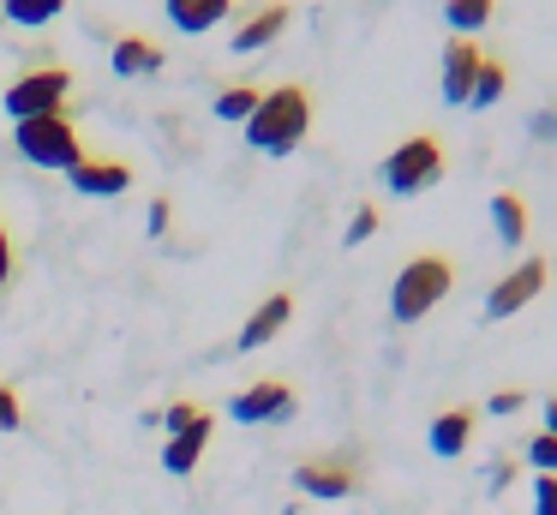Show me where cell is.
Here are the masks:
<instances>
[{
    "label": "cell",
    "mask_w": 557,
    "mask_h": 515,
    "mask_svg": "<svg viewBox=\"0 0 557 515\" xmlns=\"http://www.w3.org/2000/svg\"><path fill=\"white\" fill-rule=\"evenodd\" d=\"M306 132H312V90H306V84H276V90H264L258 114L246 120V144L264 150V156L300 150Z\"/></svg>",
    "instance_id": "obj_1"
},
{
    "label": "cell",
    "mask_w": 557,
    "mask_h": 515,
    "mask_svg": "<svg viewBox=\"0 0 557 515\" xmlns=\"http://www.w3.org/2000/svg\"><path fill=\"white\" fill-rule=\"evenodd\" d=\"M449 287H456V258L449 252H413L389 282V318L420 323L425 311H437V299H449Z\"/></svg>",
    "instance_id": "obj_2"
},
{
    "label": "cell",
    "mask_w": 557,
    "mask_h": 515,
    "mask_svg": "<svg viewBox=\"0 0 557 515\" xmlns=\"http://www.w3.org/2000/svg\"><path fill=\"white\" fill-rule=\"evenodd\" d=\"M13 144L25 162L37 168H73L78 156H85V144H78V120L66 114V108H54V114H37V120H18L13 126Z\"/></svg>",
    "instance_id": "obj_3"
},
{
    "label": "cell",
    "mask_w": 557,
    "mask_h": 515,
    "mask_svg": "<svg viewBox=\"0 0 557 515\" xmlns=\"http://www.w3.org/2000/svg\"><path fill=\"white\" fill-rule=\"evenodd\" d=\"M444 144L432 138V132H413V138H401L396 150L384 156V168H377V180H384L396 198H413V192H425V186H437L444 180Z\"/></svg>",
    "instance_id": "obj_4"
},
{
    "label": "cell",
    "mask_w": 557,
    "mask_h": 515,
    "mask_svg": "<svg viewBox=\"0 0 557 515\" xmlns=\"http://www.w3.org/2000/svg\"><path fill=\"white\" fill-rule=\"evenodd\" d=\"M66 90H73V72L66 66H30L18 72L13 84H7V114L13 120H37V114H54V108H66Z\"/></svg>",
    "instance_id": "obj_5"
},
{
    "label": "cell",
    "mask_w": 557,
    "mask_h": 515,
    "mask_svg": "<svg viewBox=\"0 0 557 515\" xmlns=\"http://www.w3.org/2000/svg\"><path fill=\"white\" fill-rule=\"evenodd\" d=\"M545 282H552V263H545V258L516 263L509 275H497V282H492V294H485V318H516V311H528L533 299L545 294Z\"/></svg>",
    "instance_id": "obj_6"
},
{
    "label": "cell",
    "mask_w": 557,
    "mask_h": 515,
    "mask_svg": "<svg viewBox=\"0 0 557 515\" xmlns=\"http://www.w3.org/2000/svg\"><path fill=\"white\" fill-rule=\"evenodd\" d=\"M354 486H360V467H354V462H342V455H312V462H300V467H294V491H306V498L342 503Z\"/></svg>",
    "instance_id": "obj_7"
},
{
    "label": "cell",
    "mask_w": 557,
    "mask_h": 515,
    "mask_svg": "<svg viewBox=\"0 0 557 515\" xmlns=\"http://www.w3.org/2000/svg\"><path fill=\"white\" fill-rule=\"evenodd\" d=\"M228 414L240 419V426H270V419L294 414V390L282 378H258V383H246V390L228 402Z\"/></svg>",
    "instance_id": "obj_8"
},
{
    "label": "cell",
    "mask_w": 557,
    "mask_h": 515,
    "mask_svg": "<svg viewBox=\"0 0 557 515\" xmlns=\"http://www.w3.org/2000/svg\"><path fill=\"white\" fill-rule=\"evenodd\" d=\"M66 180H73L85 198H121V192L133 186V162H121V156H78V162L66 168Z\"/></svg>",
    "instance_id": "obj_9"
},
{
    "label": "cell",
    "mask_w": 557,
    "mask_h": 515,
    "mask_svg": "<svg viewBox=\"0 0 557 515\" xmlns=\"http://www.w3.org/2000/svg\"><path fill=\"white\" fill-rule=\"evenodd\" d=\"M473 72H480V48L468 42V36H456V42L444 48V72H437V90H444L449 108H468L473 96Z\"/></svg>",
    "instance_id": "obj_10"
},
{
    "label": "cell",
    "mask_w": 557,
    "mask_h": 515,
    "mask_svg": "<svg viewBox=\"0 0 557 515\" xmlns=\"http://www.w3.org/2000/svg\"><path fill=\"white\" fill-rule=\"evenodd\" d=\"M288 19H294L288 0H264V7H252L246 24L234 30V54H258V48H270L282 30H288Z\"/></svg>",
    "instance_id": "obj_11"
},
{
    "label": "cell",
    "mask_w": 557,
    "mask_h": 515,
    "mask_svg": "<svg viewBox=\"0 0 557 515\" xmlns=\"http://www.w3.org/2000/svg\"><path fill=\"white\" fill-rule=\"evenodd\" d=\"M288 318H294V294H270V299H258V311L240 323V354H252V347H270L282 330H288Z\"/></svg>",
    "instance_id": "obj_12"
},
{
    "label": "cell",
    "mask_w": 557,
    "mask_h": 515,
    "mask_svg": "<svg viewBox=\"0 0 557 515\" xmlns=\"http://www.w3.org/2000/svg\"><path fill=\"white\" fill-rule=\"evenodd\" d=\"M109 66L121 78H150V72H162V42H150V36H114Z\"/></svg>",
    "instance_id": "obj_13"
},
{
    "label": "cell",
    "mask_w": 557,
    "mask_h": 515,
    "mask_svg": "<svg viewBox=\"0 0 557 515\" xmlns=\"http://www.w3.org/2000/svg\"><path fill=\"white\" fill-rule=\"evenodd\" d=\"M473 426H480L473 407H444V414L432 419V450L444 455V462H456V455L473 443Z\"/></svg>",
    "instance_id": "obj_14"
},
{
    "label": "cell",
    "mask_w": 557,
    "mask_h": 515,
    "mask_svg": "<svg viewBox=\"0 0 557 515\" xmlns=\"http://www.w3.org/2000/svg\"><path fill=\"white\" fill-rule=\"evenodd\" d=\"M210 426H216V419L205 414L193 431H181V438H169V450H162V467H169L174 479L198 474V462H205V450H210Z\"/></svg>",
    "instance_id": "obj_15"
},
{
    "label": "cell",
    "mask_w": 557,
    "mask_h": 515,
    "mask_svg": "<svg viewBox=\"0 0 557 515\" xmlns=\"http://www.w3.org/2000/svg\"><path fill=\"white\" fill-rule=\"evenodd\" d=\"M162 7H169V24H174V30L205 36V30H216V24L234 12V0H162Z\"/></svg>",
    "instance_id": "obj_16"
},
{
    "label": "cell",
    "mask_w": 557,
    "mask_h": 515,
    "mask_svg": "<svg viewBox=\"0 0 557 515\" xmlns=\"http://www.w3.org/2000/svg\"><path fill=\"white\" fill-rule=\"evenodd\" d=\"M492 228H497V240L516 252L521 240H528V204H521L516 192H497V198H492Z\"/></svg>",
    "instance_id": "obj_17"
},
{
    "label": "cell",
    "mask_w": 557,
    "mask_h": 515,
    "mask_svg": "<svg viewBox=\"0 0 557 515\" xmlns=\"http://www.w3.org/2000/svg\"><path fill=\"white\" fill-rule=\"evenodd\" d=\"M504 90H509V66H504V60H492V54H480L468 108H497V102H504Z\"/></svg>",
    "instance_id": "obj_18"
},
{
    "label": "cell",
    "mask_w": 557,
    "mask_h": 515,
    "mask_svg": "<svg viewBox=\"0 0 557 515\" xmlns=\"http://www.w3.org/2000/svg\"><path fill=\"white\" fill-rule=\"evenodd\" d=\"M66 12V0H0V19L7 24H25V30H42Z\"/></svg>",
    "instance_id": "obj_19"
},
{
    "label": "cell",
    "mask_w": 557,
    "mask_h": 515,
    "mask_svg": "<svg viewBox=\"0 0 557 515\" xmlns=\"http://www.w3.org/2000/svg\"><path fill=\"white\" fill-rule=\"evenodd\" d=\"M258 102H264V90H252V84H234V90H222L216 96V120H252L258 114Z\"/></svg>",
    "instance_id": "obj_20"
},
{
    "label": "cell",
    "mask_w": 557,
    "mask_h": 515,
    "mask_svg": "<svg viewBox=\"0 0 557 515\" xmlns=\"http://www.w3.org/2000/svg\"><path fill=\"white\" fill-rule=\"evenodd\" d=\"M492 12H497V0H444V19L456 24L461 36L480 30V24H492Z\"/></svg>",
    "instance_id": "obj_21"
},
{
    "label": "cell",
    "mask_w": 557,
    "mask_h": 515,
    "mask_svg": "<svg viewBox=\"0 0 557 515\" xmlns=\"http://www.w3.org/2000/svg\"><path fill=\"white\" fill-rule=\"evenodd\" d=\"M198 419H205V407H198V402H169V407H162V426H169V438L193 431Z\"/></svg>",
    "instance_id": "obj_22"
},
{
    "label": "cell",
    "mask_w": 557,
    "mask_h": 515,
    "mask_svg": "<svg viewBox=\"0 0 557 515\" xmlns=\"http://www.w3.org/2000/svg\"><path fill=\"white\" fill-rule=\"evenodd\" d=\"M521 455H528V462L540 467V474H557V438H552V431H533Z\"/></svg>",
    "instance_id": "obj_23"
},
{
    "label": "cell",
    "mask_w": 557,
    "mask_h": 515,
    "mask_svg": "<svg viewBox=\"0 0 557 515\" xmlns=\"http://www.w3.org/2000/svg\"><path fill=\"white\" fill-rule=\"evenodd\" d=\"M372 234H377V204H360V210H354V222H348V234H342V240H348V246H366Z\"/></svg>",
    "instance_id": "obj_24"
},
{
    "label": "cell",
    "mask_w": 557,
    "mask_h": 515,
    "mask_svg": "<svg viewBox=\"0 0 557 515\" xmlns=\"http://www.w3.org/2000/svg\"><path fill=\"white\" fill-rule=\"evenodd\" d=\"M25 426V402H18L13 383H0V431H18Z\"/></svg>",
    "instance_id": "obj_25"
},
{
    "label": "cell",
    "mask_w": 557,
    "mask_h": 515,
    "mask_svg": "<svg viewBox=\"0 0 557 515\" xmlns=\"http://www.w3.org/2000/svg\"><path fill=\"white\" fill-rule=\"evenodd\" d=\"M533 515H557V474L533 479Z\"/></svg>",
    "instance_id": "obj_26"
},
{
    "label": "cell",
    "mask_w": 557,
    "mask_h": 515,
    "mask_svg": "<svg viewBox=\"0 0 557 515\" xmlns=\"http://www.w3.org/2000/svg\"><path fill=\"white\" fill-rule=\"evenodd\" d=\"M528 407V395L521 390H497V395H485V414H521Z\"/></svg>",
    "instance_id": "obj_27"
},
{
    "label": "cell",
    "mask_w": 557,
    "mask_h": 515,
    "mask_svg": "<svg viewBox=\"0 0 557 515\" xmlns=\"http://www.w3.org/2000/svg\"><path fill=\"white\" fill-rule=\"evenodd\" d=\"M13 282V234H7V222H0V287Z\"/></svg>",
    "instance_id": "obj_28"
},
{
    "label": "cell",
    "mask_w": 557,
    "mask_h": 515,
    "mask_svg": "<svg viewBox=\"0 0 557 515\" xmlns=\"http://www.w3.org/2000/svg\"><path fill=\"white\" fill-rule=\"evenodd\" d=\"M169 222H174V210H169V198H157V204H150V234H169Z\"/></svg>",
    "instance_id": "obj_29"
},
{
    "label": "cell",
    "mask_w": 557,
    "mask_h": 515,
    "mask_svg": "<svg viewBox=\"0 0 557 515\" xmlns=\"http://www.w3.org/2000/svg\"><path fill=\"white\" fill-rule=\"evenodd\" d=\"M533 132H540V138H557V108H545V114H533Z\"/></svg>",
    "instance_id": "obj_30"
},
{
    "label": "cell",
    "mask_w": 557,
    "mask_h": 515,
    "mask_svg": "<svg viewBox=\"0 0 557 515\" xmlns=\"http://www.w3.org/2000/svg\"><path fill=\"white\" fill-rule=\"evenodd\" d=\"M545 431H552V438H557V395H552V402H545Z\"/></svg>",
    "instance_id": "obj_31"
}]
</instances>
